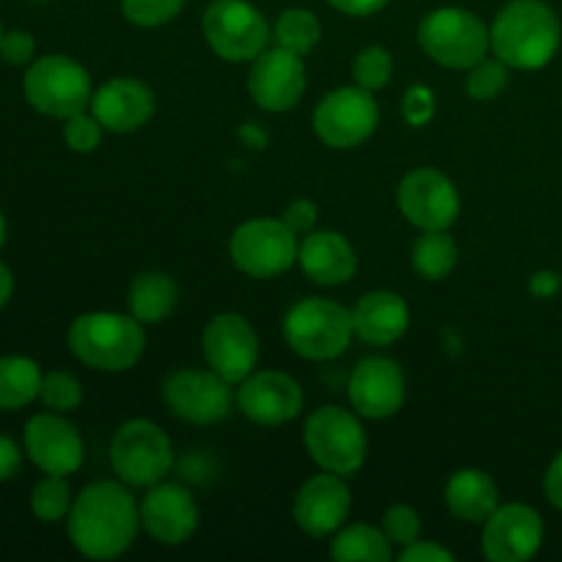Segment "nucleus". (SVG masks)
<instances>
[{"instance_id": "f257e3e1", "label": "nucleus", "mask_w": 562, "mask_h": 562, "mask_svg": "<svg viewBox=\"0 0 562 562\" xmlns=\"http://www.w3.org/2000/svg\"><path fill=\"white\" fill-rule=\"evenodd\" d=\"M69 541L82 558L115 560L135 543L140 527V503L121 481H97L82 488L66 516Z\"/></svg>"}, {"instance_id": "f03ea898", "label": "nucleus", "mask_w": 562, "mask_h": 562, "mask_svg": "<svg viewBox=\"0 0 562 562\" xmlns=\"http://www.w3.org/2000/svg\"><path fill=\"white\" fill-rule=\"evenodd\" d=\"M560 38V16L543 0H510L492 22V49L508 69H543L558 55Z\"/></svg>"}, {"instance_id": "7ed1b4c3", "label": "nucleus", "mask_w": 562, "mask_h": 562, "mask_svg": "<svg viewBox=\"0 0 562 562\" xmlns=\"http://www.w3.org/2000/svg\"><path fill=\"white\" fill-rule=\"evenodd\" d=\"M146 324L132 313L91 311L71 322L66 333L69 351L93 371L121 373L140 362L146 351Z\"/></svg>"}, {"instance_id": "20e7f679", "label": "nucleus", "mask_w": 562, "mask_h": 562, "mask_svg": "<svg viewBox=\"0 0 562 562\" xmlns=\"http://www.w3.org/2000/svg\"><path fill=\"white\" fill-rule=\"evenodd\" d=\"M283 338L289 349L302 360H338L355 338L351 311L335 300L307 296V300L291 305L285 313Z\"/></svg>"}, {"instance_id": "39448f33", "label": "nucleus", "mask_w": 562, "mask_h": 562, "mask_svg": "<svg viewBox=\"0 0 562 562\" xmlns=\"http://www.w3.org/2000/svg\"><path fill=\"white\" fill-rule=\"evenodd\" d=\"M420 49L445 69H467L481 64L492 49V27L459 5H442L423 16L417 27Z\"/></svg>"}, {"instance_id": "423d86ee", "label": "nucleus", "mask_w": 562, "mask_h": 562, "mask_svg": "<svg viewBox=\"0 0 562 562\" xmlns=\"http://www.w3.org/2000/svg\"><path fill=\"white\" fill-rule=\"evenodd\" d=\"M302 442L324 472L351 477L366 467L368 434L357 420V412L340 409V406H322L311 412Z\"/></svg>"}, {"instance_id": "0eeeda50", "label": "nucleus", "mask_w": 562, "mask_h": 562, "mask_svg": "<svg viewBox=\"0 0 562 562\" xmlns=\"http://www.w3.org/2000/svg\"><path fill=\"white\" fill-rule=\"evenodd\" d=\"M228 256L247 278L272 280L296 263L300 236L283 223V217H252L234 228Z\"/></svg>"}, {"instance_id": "6e6552de", "label": "nucleus", "mask_w": 562, "mask_h": 562, "mask_svg": "<svg viewBox=\"0 0 562 562\" xmlns=\"http://www.w3.org/2000/svg\"><path fill=\"white\" fill-rule=\"evenodd\" d=\"M25 99L33 110L49 119H69L91 108V75L69 55H44L25 71Z\"/></svg>"}, {"instance_id": "1a4fd4ad", "label": "nucleus", "mask_w": 562, "mask_h": 562, "mask_svg": "<svg viewBox=\"0 0 562 562\" xmlns=\"http://www.w3.org/2000/svg\"><path fill=\"white\" fill-rule=\"evenodd\" d=\"M110 467L130 488H151L173 470V442L151 420H126L110 442Z\"/></svg>"}, {"instance_id": "9d476101", "label": "nucleus", "mask_w": 562, "mask_h": 562, "mask_svg": "<svg viewBox=\"0 0 562 562\" xmlns=\"http://www.w3.org/2000/svg\"><path fill=\"white\" fill-rule=\"evenodd\" d=\"M203 36L228 64H252L272 42L263 14L247 0H212L203 11Z\"/></svg>"}, {"instance_id": "9b49d317", "label": "nucleus", "mask_w": 562, "mask_h": 562, "mask_svg": "<svg viewBox=\"0 0 562 562\" xmlns=\"http://www.w3.org/2000/svg\"><path fill=\"white\" fill-rule=\"evenodd\" d=\"M379 104L373 91L355 86H344L329 91L313 110V130L324 146L335 151H349L371 140L379 130Z\"/></svg>"}, {"instance_id": "f8f14e48", "label": "nucleus", "mask_w": 562, "mask_h": 562, "mask_svg": "<svg viewBox=\"0 0 562 562\" xmlns=\"http://www.w3.org/2000/svg\"><path fill=\"white\" fill-rule=\"evenodd\" d=\"M162 401L179 420L190 426H214L231 415L236 404L234 384L220 376L217 371L201 368H181L170 373L162 384Z\"/></svg>"}, {"instance_id": "ddd939ff", "label": "nucleus", "mask_w": 562, "mask_h": 562, "mask_svg": "<svg viewBox=\"0 0 562 562\" xmlns=\"http://www.w3.org/2000/svg\"><path fill=\"white\" fill-rule=\"evenodd\" d=\"M401 214L417 231H450L461 214L459 187L437 168H415L395 192Z\"/></svg>"}, {"instance_id": "4468645a", "label": "nucleus", "mask_w": 562, "mask_h": 562, "mask_svg": "<svg viewBox=\"0 0 562 562\" xmlns=\"http://www.w3.org/2000/svg\"><path fill=\"white\" fill-rule=\"evenodd\" d=\"M203 357L212 371L228 379L231 384H239L250 376L261 360V344L241 313H220L209 318L203 327Z\"/></svg>"}, {"instance_id": "2eb2a0df", "label": "nucleus", "mask_w": 562, "mask_h": 562, "mask_svg": "<svg viewBox=\"0 0 562 562\" xmlns=\"http://www.w3.org/2000/svg\"><path fill=\"white\" fill-rule=\"evenodd\" d=\"M541 514L532 505L505 503L483 521L481 549L492 562H527L543 547Z\"/></svg>"}, {"instance_id": "dca6fc26", "label": "nucleus", "mask_w": 562, "mask_h": 562, "mask_svg": "<svg viewBox=\"0 0 562 562\" xmlns=\"http://www.w3.org/2000/svg\"><path fill=\"white\" fill-rule=\"evenodd\" d=\"M307 88V71L302 55L283 47L263 49L250 64L247 91L252 102L267 113H289L302 102Z\"/></svg>"}, {"instance_id": "f3484780", "label": "nucleus", "mask_w": 562, "mask_h": 562, "mask_svg": "<svg viewBox=\"0 0 562 562\" xmlns=\"http://www.w3.org/2000/svg\"><path fill=\"white\" fill-rule=\"evenodd\" d=\"M201 525V508L181 483H154L140 499V527L159 547H181L195 536Z\"/></svg>"}, {"instance_id": "a211bd4d", "label": "nucleus", "mask_w": 562, "mask_h": 562, "mask_svg": "<svg viewBox=\"0 0 562 562\" xmlns=\"http://www.w3.org/2000/svg\"><path fill=\"white\" fill-rule=\"evenodd\" d=\"M236 406L256 426H285L296 420L305 406L300 382L283 371H252L236 390Z\"/></svg>"}, {"instance_id": "6ab92c4d", "label": "nucleus", "mask_w": 562, "mask_h": 562, "mask_svg": "<svg viewBox=\"0 0 562 562\" xmlns=\"http://www.w3.org/2000/svg\"><path fill=\"white\" fill-rule=\"evenodd\" d=\"M406 401L404 371L390 357H366L349 376V404L366 420H390Z\"/></svg>"}, {"instance_id": "aec40b11", "label": "nucleus", "mask_w": 562, "mask_h": 562, "mask_svg": "<svg viewBox=\"0 0 562 562\" xmlns=\"http://www.w3.org/2000/svg\"><path fill=\"white\" fill-rule=\"evenodd\" d=\"M25 453L44 475H75L86 461L80 431L60 412H42L25 426Z\"/></svg>"}, {"instance_id": "412c9836", "label": "nucleus", "mask_w": 562, "mask_h": 562, "mask_svg": "<svg viewBox=\"0 0 562 562\" xmlns=\"http://www.w3.org/2000/svg\"><path fill=\"white\" fill-rule=\"evenodd\" d=\"M351 514V492L344 475L324 472L307 477L294 499V521L305 536L327 538L346 525Z\"/></svg>"}, {"instance_id": "4be33fe9", "label": "nucleus", "mask_w": 562, "mask_h": 562, "mask_svg": "<svg viewBox=\"0 0 562 562\" xmlns=\"http://www.w3.org/2000/svg\"><path fill=\"white\" fill-rule=\"evenodd\" d=\"M91 113L99 124L115 135H130L143 130L157 113V97L137 77H113L97 88L91 99Z\"/></svg>"}, {"instance_id": "5701e85b", "label": "nucleus", "mask_w": 562, "mask_h": 562, "mask_svg": "<svg viewBox=\"0 0 562 562\" xmlns=\"http://www.w3.org/2000/svg\"><path fill=\"white\" fill-rule=\"evenodd\" d=\"M296 263L302 267V272L313 280L316 285L324 289H335V285L349 283L357 274V250L351 247V241L346 239L338 231L316 228L311 234H305L300 239V256Z\"/></svg>"}, {"instance_id": "b1692460", "label": "nucleus", "mask_w": 562, "mask_h": 562, "mask_svg": "<svg viewBox=\"0 0 562 562\" xmlns=\"http://www.w3.org/2000/svg\"><path fill=\"white\" fill-rule=\"evenodd\" d=\"M351 322L362 344L384 349L404 338L412 324V313L404 296L395 291H371L351 307Z\"/></svg>"}, {"instance_id": "393cba45", "label": "nucleus", "mask_w": 562, "mask_h": 562, "mask_svg": "<svg viewBox=\"0 0 562 562\" xmlns=\"http://www.w3.org/2000/svg\"><path fill=\"white\" fill-rule=\"evenodd\" d=\"M445 505L453 519L464 525H483L499 508V488L488 472L467 467L450 475L445 486Z\"/></svg>"}, {"instance_id": "a878e982", "label": "nucleus", "mask_w": 562, "mask_h": 562, "mask_svg": "<svg viewBox=\"0 0 562 562\" xmlns=\"http://www.w3.org/2000/svg\"><path fill=\"white\" fill-rule=\"evenodd\" d=\"M179 305V285L165 272H140L126 291V307L140 324H162Z\"/></svg>"}, {"instance_id": "bb28decb", "label": "nucleus", "mask_w": 562, "mask_h": 562, "mask_svg": "<svg viewBox=\"0 0 562 562\" xmlns=\"http://www.w3.org/2000/svg\"><path fill=\"white\" fill-rule=\"evenodd\" d=\"M329 554L338 562H387L393 560V543L382 527L349 525L340 527L329 543Z\"/></svg>"}, {"instance_id": "cd10ccee", "label": "nucleus", "mask_w": 562, "mask_h": 562, "mask_svg": "<svg viewBox=\"0 0 562 562\" xmlns=\"http://www.w3.org/2000/svg\"><path fill=\"white\" fill-rule=\"evenodd\" d=\"M42 371L31 357H0V412H16L38 398Z\"/></svg>"}, {"instance_id": "c85d7f7f", "label": "nucleus", "mask_w": 562, "mask_h": 562, "mask_svg": "<svg viewBox=\"0 0 562 562\" xmlns=\"http://www.w3.org/2000/svg\"><path fill=\"white\" fill-rule=\"evenodd\" d=\"M459 263V241L450 231H423L412 245V269L423 280H445Z\"/></svg>"}, {"instance_id": "c756f323", "label": "nucleus", "mask_w": 562, "mask_h": 562, "mask_svg": "<svg viewBox=\"0 0 562 562\" xmlns=\"http://www.w3.org/2000/svg\"><path fill=\"white\" fill-rule=\"evenodd\" d=\"M318 38H322V22L307 9L283 11L272 27L274 47H283L289 53L302 55V58L316 49Z\"/></svg>"}, {"instance_id": "7c9ffc66", "label": "nucleus", "mask_w": 562, "mask_h": 562, "mask_svg": "<svg viewBox=\"0 0 562 562\" xmlns=\"http://www.w3.org/2000/svg\"><path fill=\"white\" fill-rule=\"evenodd\" d=\"M71 503H75V497H71V488L69 483H66V477L47 475L44 481H38L36 486H33L31 510L38 521H44V525L64 521L66 516H69Z\"/></svg>"}, {"instance_id": "2f4dec72", "label": "nucleus", "mask_w": 562, "mask_h": 562, "mask_svg": "<svg viewBox=\"0 0 562 562\" xmlns=\"http://www.w3.org/2000/svg\"><path fill=\"white\" fill-rule=\"evenodd\" d=\"M351 77L360 88L366 91H379L390 82L393 77V55L390 49L371 44V47H362L355 55V64H351Z\"/></svg>"}, {"instance_id": "473e14b6", "label": "nucleus", "mask_w": 562, "mask_h": 562, "mask_svg": "<svg viewBox=\"0 0 562 562\" xmlns=\"http://www.w3.org/2000/svg\"><path fill=\"white\" fill-rule=\"evenodd\" d=\"M467 97L475 102H492L508 88V66L499 58H483L467 75Z\"/></svg>"}, {"instance_id": "72a5a7b5", "label": "nucleus", "mask_w": 562, "mask_h": 562, "mask_svg": "<svg viewBox=\"0 0 562 562\" xmlns=\"http://www.w3.org/2000/svg\"><path fill=\"white\" fill-rule=\"evenodd\" d=\"M38 398L47 406L49 412H66L77 409L82 404V384L77 382L71 373L66 371H49L47 376H42V387H38Z\"/></svg>"}, {"instance_id": "f704fd0d", "label": "nucleus", "mask_w": 562, "mask_h": 562, "mask_svg": "<svg viewBox=\"0 0 562 562\" xmlns=\"http://www.w3.org/2000/svg\"><path fill=\"white\" fill-rule=\"evenodd\" d=\"M187 0H121V11L137 27H162L181 14Z\"/></svg>"}, {"instance_id": "c9c22d12", "label": "nucleus", "mask_w": 562, "mask_h": 562, "mask_svg": "<svg viewBox=\"0 0 562 562\" xmlns=\"http://www.w3.org/2000/svg\"><path fill=\"white\" fill-rule=\"evenodd\" d=\"M382 530L393 547H409V543H415L423 532L420 514H417L412 505H393V508L384 510Z\"/></svg>"}, {"instance_id": "e433bc0d", "label": "nucleus", "mask_w": 562, "mask_h": 562, "mask_svg": "<svg viewBox=\"0 0 562 562\" xmlns=\"http://www.w3.org/2000/svg\"><path fill=\"white\" fill-rule=\"evenodd\" d=\"M102 132L104 126L99 124L97 115L86 113V110L64 119V140L75 154L97 151L99 143H102Z\"/></svg>"}, {"instance_id": "4c0bfd02", "label": "nucleus", "mask_w": 562, "mask_h": 562, "mask_svg": "<svg viewBox=\"0 0 562 562\" xmlns=\"http://www.w3.org/2000/svg\"><path fill=\"white\" fill-rule=\"evenodd\" d=\"M401 115H404L406 124L415 126V130L428 126L434 121V115H437V93L428 86H423V82L409 86L406 88L404 99H401Z\"/></svg>"}, {"instance_id": "58836bf2", "label": "nucleus", "mask_w": 562, "mask_h": 562, "mask_svg": "<svg viewBox=\"0 0 562 562\" xmlns=\"http://www.w3.org/2000/svg\"><path fill=\"white\" fill-rule=\"evenodd\" d=\"M33 53H36V42H33L31 33L25 31H9L3 33V42H0V58L11 66H25L31 64Z\"/></svg>"}, {"instance_id": "ea45409f", "label": "nucleus", "mask_w": 562, "mask_h": 562, "mask_svg": "<svg viewBox=\"0 0 562 562\" xmlns=\"http://www.w3.org/2000/svg\"><path fill=\"white\" fill-rule=\"evenodd\" d=\"M283 223L289 225V228L294 231V234L302 239V236H305V234L316 231V225H318V206L313 201H307V198H296V201H291L289 206H285Z\"/></svg>"}, {"instance_id": "a19ab883", "label": "nucleus", "mask_w": 562, "mask_h": 562, "mask_svg": "<svg viewBox=\"0 0 562 562\" xmlns=\"http://www.w3.org/2000/svg\"><path fill=\"white\" fill-rule=\"evenodd\" d=\"M398 560L401 562H453V552H448V549L437 541H420V538H417L415 543L401 549Z\"/></svg>"}, {"instance_id": "79ce46f5", "label": "nucleus", "mask_w": 562, "mask_h": 562, "mask_svg": "<svg viewBox=\"0 0 562 562\" xmlns=\"http://www.w3.org/2000/svg\"><path fill=\"white\" fill-rule=\"evenodd\" d=\"M543 494H547L549 505L562 510V450L552 459V464L547 467V475H543Z\"/></svg>"}, {"instance_id": "37998d69", "label": "nucleus", "mask_w": 562, "mask_h": 562, "mask_svg": "<svg viewBox=\"0 0 562 562\" xmlns=\"http://www.w3.org/2000/svg\"><path fill=\"white\" fill-rule=\"evenodd\" d=\"M22 467V453L16 448L14 439L9 437H0V483L11 481V477L20 472Z\"/></svg>"}, {"instance_id": "c03bdc74", "label": "nucleus", "mask_w": 562, "mask_h": 562, "mask_svg": "<svg viewBox=\"0 0 562 562\" xmlns=\"http://www.w3.org/2000/svg\"><path fill=\"white\" fill-rule=\"evenodd\" d=\"M335 11L340 14H349V16H371L379 14L390 0H327Z\"/></svg>"}, {"instance_id": "a18cd8bd", "label": "nucleus", "mask_w": 562, "mask_h": 562, "mask_svg": "<svg viewBox=\"0 0 562 562\" xmlns=\"http://www.w3.org/2000/svg\"><path fill=\"white\" fill-rule=\"evenodd\" d=\"M530 291L538 300H552L560 291V278L554 272H536L530 278Z\"/></svg>"}, {"instance_id": "49530a36", "label": "nucleus", "mask_w": 562, "mask_h": 562, "mask_svg": "<svg viewBox=\"0 0 562 562\" xmlns=\"http://www.w3.org/2000/svg\"><path fill=\"white\" fill-rule=\"evenodd\" d=\"M14 294V278H11V269L0 261V307L11 300Z\"/></svg>"}, {"instance_id": "de8ad7c7", "label": "nucleus", "mask_w": 562, "mask_h": 562, "mask_svg": "<svg viewBox=\"0 0 562 562\" xmlns=\"http://www.w3.org/2000/svg\"><path fill=\"white\" fill-rule=\"evenodd\" d=\"M3 241H5V217L3 212H0V247H3Z\"/></svg>"}, {"instance_id": "09e8293b", "label": "nucleus", "mask_w": 562, "mask_h": 562, "mask_svg": "<svg viewBox=\"0 0 562 562\" xmlns=\"http://www.w3.org/2000/svg\"><path fill=\"white\" fill-rule=\"evenodd\" d=\"M0 42H3V27H0Z\"/></svg>"}]
</instances>
